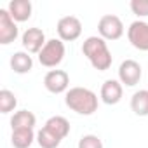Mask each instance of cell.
<instances>
[{
    "label": "cell",
    "mask_w": 148,
    "mask_h": 148,
    "mask_svg": "<svg viewBox=\"0 0 148 148\" xmlns=\"http://www.w3.org/2000/svg\"><path fill=\"white\" fill-rule=\"evenodd\" d=\"M82 52L98 71H105L112 66V52L106 45V40L101 37H87L82 44Z\"/></svg>",
    "instance_id": "1"
},
{
    "label": "cell",
    "mask_w": 148,
    "mask_h": 148,
    "mask_svg": "<svg viewBox=\"0 0 148 148\" xmlns=\"http://www.w3.org/2000/svg\"><path fill=\"white\" fill-rule=\"evenodd\" d=\"M64 103L79 115H92L98 110V96L87 87H71L66 91Z\"/></svg>",
    "instance_id": "2"
},
{
    "label": "cell",
    "mask_w": 148,
    "mask_h": 148,
    "mask_svg": "<svg viewBox=\"0 0 148 148\" xmlns=\"http://www.w3.org/2000/svg\"><path fill=\"white\" fill-rule=\"evenodd\" d=\"M64 58V44L59 38H51L38 52V61L45 68H56Z\"/></svg>",
    "instance_id": "3"
},
{
    "label": "cell",
    "mask_w": 148,
    "mask_h": 148,
    "mask_svg": "<svg viewBox=\"0 0 148 148\" xmlns=\"http://www.w3.org/2000/svg\"><path fill=\"white\" fill-rule=\"evenodd\" d=\"M98 32L105 40H119L124 35V23L115 14H105L98 23Z\"/></svg>",
    "instance_id": "4"
},
{
    "label": "cell",
    "mask_w": 148,
    "mask_h": 148,
    "mask_svg": "<svg viewBox=\"0 0 148 148\" xmlns=\"http://www.w3.org/2000/svg\"><path fill=\"white\" fill-rule=\"evenodd\" d=\"M58 35H59V40L63 42H73L77 40L82 33V23L79 18L75 16H64L58 21Z\"/></svg>",
    "instance_id": "5"
},
{
    "label": "cell",
    "mask_w": 148,
    "mask_h": 148,
    "mask_svg": "<svg viewBox=\"0 0 148 148\" xmlns=\"http://www.w3.org/2000/svg\"><path fill=\"white\" fill-rule=\"evenodd\" d=\"M141 75H143L141 64L134 59H125L119 66V82L127 86V87L136 86L141 80Z\"/></svg>",
    "instance_id": "6"
},
{
    "label": "cell",
    "mask_w": 148,
    "mask_h": 148,
    "mask_svg": "<svg viewBox=\"0 0 148 148\" xmlns=\"http://www.w3.org/2000/svg\"><path fill=\"white\" fill-rule=\"evenodd\" d=\"M127 38L131 45L138 51H148V23L146 21H134L127 28Z\"/></svg>",
    "instance_id": "7"
},
{
    "label": "cell",
    "mask_w": 148,
    "mask_h": 148,
    "mask_svg": "<svg viewBox=\"0 0 148 148\" xmlns=\"http://www.w3.org/2000/svg\"><path fill=\"white\" fill-rule=\"evenodd\" d=\"M44 86L52 94H61L70 86V77L64 70H51L44 77Z\"/></svg>",
    "instance_id": "8"
},
{
    "label": "cell",
    "mask_w": 148,
    "mask_h": 148,
    "mask_svg": "<svg viewBox=\"0 0 148 148\" xmlns=\"http://www.w3.org/2000/svg\"><path fill=\"white\" fill-rule=\"evenodd\" d=\"M19 35L18 25L16 21L11 18L7 9H0V44L7 45L11 42H14Z\"/></svg>",
    "instance_id": "9"
},
{
    "label": "cell",
    "mask_w": 148,
    "mask_h": 148,
    "mask_svg": "<svg viewBox=\"0 0 148 148\" xmlns=\"http://www.w3.org/2000/svg\"><path fill=\"white\" fill-rule=\"evenodd\" d=\"M21 44H23V47H25L28 52L35 54V52H40V51L44 49V45L47 44V40H45L44 32H42L40 28L33 26V28H28V30L23 33Z\"/></svg>",
    "instance_id": "10"
},
{
    "label": "cell",
    "mask_w": 148,
    "mask_h": 148,
    "mask_svg": "<svg viewBox=\"0 0 148 148\" xmlns=\"http://www.w3.org/2000/svg\"><path fill=\"white\" fill-rule=\"evenodd\" d=\"M122 99V84L119 80L108 79L101 86V101L106 105H117Z\"/></svg>",
    "instance_id": "11"
},
{
    "label": "cell",
    "mask_w": 148,
    "mask_h": 148,
    "mask_svg": "<svg viewBox=\"0 0 148 148\" xmlns=\"http://www.w3.org/2000/svg\"><path fill=\"white\" fill-rule=\"evenodd\" d=\"M7 11L14 21L18 23L28 21L32 16V2L30 0H11L7 5Z\"/></svg>",
    "instance_id": "12"
},
{
    "label": "cell",
    "mask_w": 148,
    "mask_h": 148,
    "mask_svg": "<svg viewBox=\"0 0 148 148\" xmlns=\"http://www.w3.org/2000/svg\"><path fill=\"white\" fill-rule=\"evenodd\" d=\"M37 124V119L32 112L28 110H19L12 115L11 119V127L12 131H18V129H33Z\"/></svg>",
    "instance_id": "13"
},
{
    "label": "cell",
    "mask_w": 148,
    "mask_h": 148,
    "mask_svg": "<svg viewBox=\"0 0 148 148\" xmlns=\"http://www.w3.org/2000/svg\"><path fill=\"white\" fill-rule=\"evenodd\" d=\"M44 127L49 129L52 134H56L59 139H64V138L68 136V132H70V122H68L64 117H61V115H54V117H51V119L45 122Z\"/></svg>",
    "instance_id": "14"
},
{
    "label": "cell",
    "mask_w": 148,
    "mask_h": 148,
    "mask_svg": "<svg viewBox=\"0 0 148 148\" xmlns=\"http://www.w3.org/2000/svg\"><path fill=\"white\" fill-rule=\"evenodd\" d=\"M11 68L16 73L23 75V73H28L33 68V59H32V56L28 52H23V51L14 52L12 58H11Z\"/></svg>",
    "instance_id": "15"
},
{
    "label": "cell",
    "mask_w": 148,
    "mask_h": 148,
    "mask_svg": "<svg viewBox=\"0 0 148 148\" xmlns=\"http://www.w3.org/2000/svg\"><path fill=\"white\" fill-rule=\"evenodd\" d=\"M131 110L138 117H146L148 115V89L136 91L131 98Z\"/></svg>",
    "instance_id": "16"
},
{
    "label": "cell",
    "mask_w": 148,
    "mask_h": 148,
    "mask_svg": "<svg viewBox=\"0 0 148 148\" xmlns=\"http://www.w3.org/2000/svg\"><path fill=\"white\" fill-rule=\"evenodd\" d=\"M35 139L37 136L33 134V129H18V131H12V136H11V143L14 148H30Z\"/></svg>",
    "instance_id": "17"
},
{
    "label": "cell",
    "mask_w": 148,
    "mask_h": 148,
    "mask_svg": "<svg viewBox=\"0 0 148 148\" xmlns=\"http://www.w3.org/2000/svg\"><path fill=\"white\" fill-rule=\"evenodd\" d=\"M37 143L40 145V148H58L59 143H61V139L56 134H52L49 129L42 127L37 132Z\"/></svg>",
    "instance_id": "18"
},
{
    "label": "cell",
    "mask_w": 148,
    "mask_h": 148,
    "mask_svg": "<svg viewBox=\"0 0 148 148\" xmlns=\"http://www.w3.org/2000/svg\"><path fill=\"white\" fill-rule=\"evenodd\" d=\"M18 105V99H16V94L9 89H2L0 91V112L2 113H9L16 108Z\"/></svg>",
    "instance_id": "19"
},
{
    "label": "cell",
    "mask_w": 148,
    "mask_h": 148,
    "mask_svg": "<svg viewBox=\"0 0 148 148\" xmlns=\"http://www.w3.org/2000/svg\"><path fill=\"white\" fill-rule=\"evenodd\" d=\"M79 148H103V141L96 134H86L80 138Z\"/></svg>",
    "instance_id": "20"
},
{
    "label": "cell",
    "mask_w": 148,
    "mask_h": 148,
    "mask_svg": "<svg viewBox=\"0 0 148 148\" xmlns=\"http://www.w3.org/2000/svg\"><path fill=\"white\" fill-rule=\"evenodd\" d=\"M131 11L139 18H146L148 16V0H131Z\"/></svg>",
    "instance_id": "21"
}]
</instances>
